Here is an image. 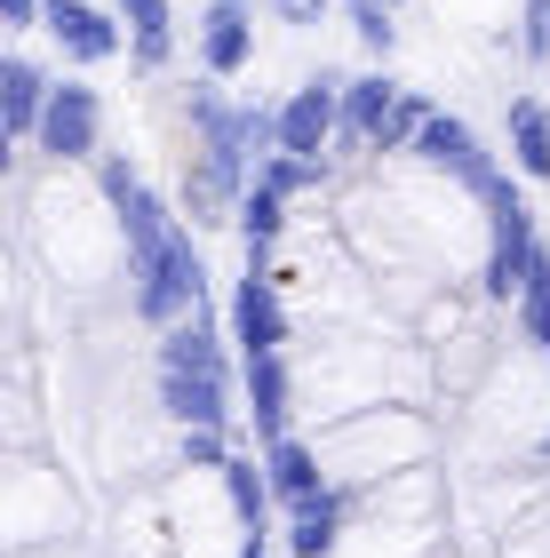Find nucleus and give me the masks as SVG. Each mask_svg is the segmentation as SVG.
<instances>
[{"label":"nucleus","instance_id":"9b49d317","mask_svg":"<svg viewBox=\"0 0 550 558\" xmlns=\"http://www.w3.org/2000/svg\"><path fill=\"white\" fill-rule=\"evenodd\" d=\"M247 415H256V439H288V360L280 351H256L247 360Z\"/></svg>","mask_w":550,"mask_h":558},{"label":"nucleus","instance_id":"4be33fe9","mask_svg":"<svg viewBox=\"0 0 550 558\" xmlns=\"http://www.w3.org/2000/svg\"><path fill=\"white\" fill-rule=\"evenodd\" d=\"M343 16H352V33L367 40V57H391V48H399V24H391V0H343Z\"/></svg>","mask_w":550,"mask_h":558},{"label":"nucleus","instance_id":"6ab92c4d","mask_svg":"<svg viewBox=\"0 0 550 558\" xmlns=\"http://www.w3.org/2000/svg\"><path fill=\"white\" fill-rule=\"evenodd\" d=\"M280 208H288V199L271 192V184H256V192L240 199V232H247V264H264V247L280 240V223H288Z\"/></svg>","mask_w":550,"mask_h":558},{"label":"nucleus","instance_id":"f03ea898","mask_svg":"<svg viewBox=\"0 0 550 558\" xmlns=\"http://www.w3.org/2000/svg\"><path fill=\"white\" fill-rule=\"evenodd\" d=\"M479 199H487V216H494V247H487V271H479V279H487V295H494V303H518V295H527V279H535V264H542L535 208L518 199L511 175H494Z\"/></svg>","mask_w":550,"mask_h":558},{"label":"nucleus","instance_id":"c85d7f7f","mask_svg":"<svg viewBox=\"0 0 550 558\" xmlns=\"http://www.w3.org/2000/svg\"><path fill=\"white\" fill-rule=\"evenodd\" d=\"M223 9H256V0H223Z\"/></svg>","mask_w":550,"mask_h":558},{"label":"nucleus","instance_id":"5701e85b","mask_svg":"<svg viewBox=\"0 0 550 558\" xmlns=\"http://www.w3.org/2000/svg\"><path fill=\"white\" fill-rule=\"evenodd\" d=\"M518 319H527V343L550 360V247H542V264L527 279V295H518Z\"/></svg>","mask_w":550,"mask_h":558},{"label":"nucleus","instance_id":"aec40b11","mask_svg":"<svg viewBox=\"0 0 550 558\" xmlns=\"http://www.w3.org/2000/svg\"><path fill=\"white\" fill-rule=\"evenodd\" d=\"M256 184H271L280 199H295V192H311V184H319V160H311V151H264Z\"/></svg>","mask_w":550,"mask_h":558},{"label":"nucleus","instance_id":"f257e3e1","mask_svg":"<svg viewBox=\"0 0 550 558\" xmlns=\"http://www.w3.org/2000/svg\"><path fill=\"white\" fill-rule=\"evenodd\" d=\"M105 199L129 232V271H136V312L152 327H176L184 312H199L208 295V271H199V247H192V223L168 216V199L144 184L129 160H105Z\"/></svg>","mask_w":550,"mask_h":558},{"label":"nucleus","instance_id":"39448f33","mask_svg":"<svg viewBox=\"0 0 550 558\" xmlns=\"http://www.w3.org/2000/svg\"><path fill=\"white\" fill-rule=\"evenodd\" d=\"M48 33H57V48L72 64H112L120 48H129V33H120V9H88V0H48Z\"/></svg>","mask_w":550,"mask_h":558},{"label":"nucleus","instance_id":"cd10ccee","mask_svg":"<svg viewBox=\"0 0 550 558\" xmlns=\"http://www.w3.org/2000/svg\"><path fill=\"white\" fill-rule=\"evenodd\" d=\"M240 558H264V535H247V550H240Z\"/></svg>","mask_w":550,"mask_h":558},{"label":"nucleus","instance_id":"f3484780","mask_svg":"<svg viewBox=\"0 0 550 558\" xmlns=\"http://www.w3.org/2000/svg\"><path fill=\"white\" fill-rule=\"evenodd\" d=\"M335 535H343V502H335V495L295 502V519H288V550H295V558H328Z\"/></svg>","mask_w":550,"mask_h":558},{"label":"nucleus","instance_id":"412c9836","mask_svg":"<svg viewBox=\"0 0 550 558\" xmlns=\"http://www.w3.org/2000/svg\"><path fill=\"white\" fill-rule=\"evenodd\" d=\"M423 120H431V96L399 88V105H391V120H383V136H375V151H415V136H423Z\"/></svg>","mask_w":550,"mask_h":558},{"label":"nucleus","instance_id":"f8f14e48","mask_svg":"<svg viewBox=\"0 0 550 558\" xmlns=\"http://www.w3.org/2000/svg\"><path fill=\"white\" fill-rule=\"evenodd\" d=\"M0 112H9V136H40V112H48V72L33 57H9L0 64Z\"/></svg>","mask_w":550,"mask_h":558},{"label":"nucleus","instance_id":"9d476101","mask_svg":"<svg viewBox=\"0 0 550 558\" xmlns=\"http://www.w3.org/2000/svg\"><path fill=\"white\" fill-rule=\"evenodd\" d=\"M160 367H184V375H232V360H223V336L208 327V312H184L176 327H160Z\"/></svg>","mask_w":550,"mask_h":558},{"label":"nucleus","instance_id":"dca6fc26","mask_svg":"<svg viewBox=\"0 0 550 558\" xmlns=\"http://www.w3.org/2000/svg\"><path fill=\"white\" fill-rule=\"evenodd\" d=\"M112 9H120V24H129L144 72H160L168 57H176V40H168V0H112Z\"/></svg>","mask_w":550,"mask_h":558},{"label":"nucleus","instance_id":"20e7f679","mask_svg":"<svg viewBox=\"0 0 550 558\" xmlns=\"http://www.w3.org/2000/svg\"><path fill=\"white\" fill-rule=\"evenodd\" d=\"M335 129H343V72H311L304 88L280 105V144L271 151H328L335 144Z\"/></svg>","mask_w":550,"mask_h":558},{"label":"nucleus","instance_id":"423d86ee","mask_svg":"<svg viewBox=\"0 0 550 558\" xmlns=\"http://www.w3.org/2000/svg\"><path fill=\"white\" fill-rule=\"evenodd\" d=\"M415 160H431V168H447V175H463L470 192H487L494 175H503V168L487 160V144L470 136V120H455V112H431V120H423V136H415Z\"/></svg>","mask_w":550,"mask_h":558},{"label":"nucleus","instance_id":"7ed1b4c3","mask_svg":"<svg viewBox=\"0 0 550 558\" xmlns=\"http://www.w3.org/2000/svg\"><path fill=\"white\" fill-rule=\"evenodd\" d=\"M96 136H105V96H96L88 81H57L33 144L48 151V160H96Z\"/></svg>","mask_w":550,"mask_h":558},{"label":"nucleus","instance_id":"a211bd4d","mask_svg":"<svg viewBox=\"0 0 550 558\" xmlns=\"http://www.w3.org/2000/svg\"><path fill=\"white\" fill-rule=\"evenodd\" d=\"M223 495H232V511H240L247 535H264V511H271V471H256L247 454H232V463H223Z\"/></svg>","mask_w":550,"mask_h":558},{"label":"nucleus","instance_id":"ddd939ff","mask_svg":"<svg viewBox=\"0 0 550 558\" xmlns=\"http://www.w3.org/2000/svg\"><path fill=\"white\" fill-rule=\"evenodd\" d=\"M391 105H399V81L391 72H367V81H343V144H375L383 136V120H391Z\"/></svg>","mask_w":550,"mask_h":558},{"label":"nucleus","instance_id":"0eeeda50","mask_svg":"<svg viewBox=\"0 0 550 558\" xmlns=\"http://www.w3.org/2000/svg\"><path fill=\"white\" fill-rule=\"evenodd\" d=\"M160 408L176 415L184 430H232V375H184V367H160Z\"/></svg>","mask_w":550,"mask_h":558},{"label":"nucleus","instance_id":"393cba45","mask_svg":"<svg viewBox=\"0 0 550 558\" xmlns=\"http://www.w3.org/2000/svg\"><path fill=\"white\" fill-rule=\"evenodd\" d=\"M184 454H192L199 471H223V463H232V447H223V430H184Z\"/></svg>","mask_w":550,"mask_h":558},{"label":"nucleus","instance_id":"1a4fd4ad","mask_svg":"<svg viewBox=\"0 0 550 558\" xmlns=\"http://www.w3.org/2000/svg\"><path fill=\"white\" fill-rule=\"evenodd\" d=\"M199 64H208L216 81H232V72L256 64V9H223V0H208V16H199Z\"/></svg>","mask_w":550,"mask_h":558},{"label":"nucleus","instance_id":"bb28decb","mask_svg":"<svg viewBox=\"0 0 550 558\" xmlns=\"http://www.w3.org/2000/svg\"><path fill=\"white\" fill-rule=\"evenodd\" d=\"M0 16H9V24H40L48 0H0Z\"/></svg>","mask_w":550,"mask_h":558},{"label":"nucleus","instance_id":"a878e982","mask_svg":"<svg viewBox=\"0 0 550 558\" xmlns=\"http://www.w3.org/2000/svg\"><path fill=\"white\" fill-rule=\"evenodd\" d=\"M264 9L288 16V24H319V16H328V0H264Z\"/></svg>","mask_w":550,"mask_h":558},{"label":"nucleus","instance_id":"2eb2a0df","mask_svg":"<svg viewBox=\"0 0 550 558\" xmlns=\"http://www.w3.org/2000/svg\"><path fill=\"white\" fill-rule=\"evenodd\" d=\"M511 160H518V175L550 184V105L542 96H511Z\"/></svg>","mask_w":550,"mask_h":558},{"label":"nucleus","instance_id":"6e6552de","mask_svg":"<svg viewBox=\"0 0 550 558\" xmlns=\"http://www.w3.org/2000/svg\"><path fill=\"white\" fill-rule=\"evenodd\" d=\"M232 343H240V360H256V351H280V343H288V319H280V295H271L264 264H247V279L232 288Z\"/></svg>","mask_w":550,"mask_h":558},{"label":"nucleus","instance_id":"b1692460","mask_svg":"<svg viewBox=\"0 0 550 558\" xmlns=\"http://www.w3.org/2000/svg\"><path fill=\"white\" fill-rule=\"evenodd\" d=\"M518 57L550 64V0H527V24H518Z\"/></svg>","mask_w":550,"mask_h":558},{"label":"nucleus","instance_id":"4468645a","mask_svg":"<svg viewBox=\"0 0 550 558\" xmlns=\"http://www.w3.org/2000/svg\"><path fill=\"white\" fill-rule=\"evenodd\" d=\"M264 471H271V495L288 502H311V495H328V471H319V454L304 447V439H271L264 447Z\"/></svg>","mask_w":550,"mask_h":558}]
</instances>
